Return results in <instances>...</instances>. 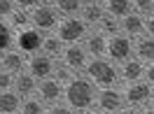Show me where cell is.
I'll list each match as a JSON object with an SVG mask.
<instances>
[{
    "label": "cell",
    "mask_w": 154,
    "mask_h": 114,
    "mask_svg": "<svg viewBox=\"0 0 154 114\" xmlns=\"http://www.w3.org/2000/svg\"><path fill=\"white\" fill-rule=\"evenodd\" d=\"M42 54H47V56L56 58L63 54V42L56 38V35H47V38H42V47H40Z\"/></svg>",
    "instance_id": "7402d4cb"
},
{
    "label": "cell",
    "mask_w": 154,
    "mask_h": 114,
    "mask_svg": "<svg viewBox=\"0 0 154 114\" xmlns=\"http://www.w3.org/2000/svg\"><path fill=\"white\" fill-rule=\"evenodd\" d=\"M0 70H2V58H0Z\"/></svg>",
    "instance_id": "74e56055"
},
{
    "label": "cell",
    "mask_w": 154,
    "mask_h": 114,
    "mask_svg": "<svg viewBox=\"0 0 154 114\" xmlns=\"http://www.w3.org/2000/svg\"><path fill=\"white\" fill-rule=\"evenodd\" d=\"M87 23L77 16H66V19L58 21L56 28V38L63 42V44H79V40L87 38Z\"/></svg>",
    "instance_id": "3957f363"
},
{
    "label": "cell",
    "mask_w": 154,
    "mask_h": 114,
    "mask_svg": "<svg viewBox=\"0 0 154 114\" xmlns=\"http://www.w3.org/2000/svg\"><path fill=\"white\" fill-rule=\"evenodd\" d=\"M105 56L110 58L115 65H117V63L128 61V58L133 56V42H131V38L124 35V33L107 38V51H105Z\"/></svg>",
    "instance_id": "8992f818"
},
{
    "label": "cell",
    "mask_w": 154,
    "mask_h": 114,
    "mask_svg": "<svg viewBox=\"0 0 154 114\" xmlns=\"http://www.w3.org/2000/svg\"><path fill=\"white\" fill-rule=\"evenodd\" d=\"M133 2V7L138 10V14H152L154 12V0H131Z\"/></svg>",
    "instance_id": "83f0119b"
},
{
    "label": "cell",
    "mask_w": 154,
    "mask_h": 114,
    "mask_svg": "<svg viewBox=\"0 0 154 114\" xmlns=\"http://www.w3.org/2000/svg\"><path fill=\"white\" fill-rule=\"evenodd\" d=\"M54 61H51V56H47V54H33V56H28V65H26V70H28L30 75L35 77L38 82H42V79H47V77H54Z\"/></svg>",
    "instance_id": "ba28073f"
},
{
    "label": "cell",
    "mask_w": 154,
    "mask_h": 114,
    "mask_svg": "<svg viewBox=\"0 0 154 114\" xmlns=\"http://www.w3.org/2000/svg\"><path fill=\"white\" fill-rule=\"evenodd\" d=\"M122 95H124V105H128V107H143V105H147L149 100H152L154 95V88L149 82H131V84H126V88L122 91Z\"/></svg>",
    "instance_id": "5b68a950"
},
{
    "label": "cell",
    "mask_w": 154,
    "mask_h": 114,
    "mask_svg": "<svg viewBox=\"0 0 154 114\" xmlns=\"http://www.w3.org/2000/svg\"><path fill=\"white\" fill-rule=\"evenodd\" d=\"M21 114H47V105L40 98H26L21 100Z\"/></svg>",
    "instance_id": "484cf974"
},
{
    "label": "cell",
    "mask_w": 154,
    "mask_h": 114,
    "mask_svg": "<svg viewBox=\"0 0 154 114\" xmlns=\"http://www.w3.org/2000/svg\"><path fill=\"white\" fill-rule=\"evenodd\" d=\"M47 114H79L77 112V110H72V107H68V105H51V107H49L47 110Z\"/></svg>",
    "instance_id": "4dcf8cb0"
},
{
    "label": "cell",
    "mask_w": 154,
    "mask_h": 114,
    "mask_svg": "<svg viewBox=\"0 0 154 114\" xmlns=\"http://www.w3.org/2000/svg\"><path fill=\"white\" fill-rule=\"evenodd\" d=\"M84 51L94 58H103L107 51V38L98 30V33H87L84 38Z\"/></svg>",
    "instance_id": "9a60e30c"
},
{
    "label": "cell",
    "mask_w": 154,
    "mask_h": 114,
    "mask_svg": "<svg viewBox=\"0 0 154 114\" xmlns=\"http://www.w3.org/2000/svg\"><path fill=\"white\" fill-rule=\"evenodd\" d=\"M145 77H147V82H149V84H154V61L147 65V70H145Z\"/></svg>",
    "instance_id": "836d02e7"
},
{
    "label": "cell",
    "mask_w": 154,
    "mask_h": 114,
    "mask_svg": "<svg viewBox=\"0 0 154 114\" xmlns=\"http://www.w3.org/2000/svg\"><path fill=\"white\" fill-rule=\"evenodd\" d=\"M145 35H149L154 40V12L145 16Z\"/></svg>",
    "instance_id": "1f68e13d"
},
{
    "label": "cell",
    "mask_w": 154,
    "mask_h": 114,
    "mask_svg": "<svg viewBox=\"0 0 154 114\" xmlns=\"http://www.w3.org/2000/svg\"><path fill=\"white\" fill-rule=\"evenodd\" d=\"M122 33L128 38H140L145 35V16L138 12H131L122 19Z\"/></svg>",
    "instance_id": "e0dca14e"
},
{
    "label": "cell",
    "mask_w": 154,
    "mask_h": 114,
    "mask_svg": "<svg viewBox=\"0 0 154 114\" xmlns=\"http://www.w3.org/2000/svg\"><path fill=\"white\" fill-rule=\"evenodd\" d=\"M17 44H19V51L21 54H38L40 47H42V35H40V30H35L33 26L26 30H19V35H17Z\"/></svg>",
    "instance_id": "30bf717a"
},
{
    "label": "cell",
    "mask_w": 154,
    "mask_h": 114,
    "mask_svg": "<svg viewBox=\"0 0 154 114\" xmlns=\"http://www.w3.org/2000/svg\"><path fill=\"white\" fill-rule=\"evenodd\" d=\"M145 77V63H140L138 58H128L122 63V70H119V79H124L126 84L131 82H140Z\"/></svg>",
    "instance_id": "2e32d148"
},
{
    "label": "cell",
    "mask_w": 154,
    "mask_h": 114,
    "mask_svg": "<svg viewBox=\"0 0 154 114\" xmlns=\"http://www.w3.org/2000/svg\"><path fill=\"white\" fill-rule=\"evenodd\" d=\"M56 0H40V5H54Z\"/></svg>",
    "instance_id": "8d00e7d4"
},
{
    "label": "cell",
    "mask_w": 154,
    "mask_h": 114,
    "mask_svg": "<svg viewBox=\"0 0 154 114\" xmlns=\"http://www.w3.org/2000/svg\"><path fill=\"white\" fill-rule=\"evenodd\" d=\"M0 58H2V70H5V72H10V75H14V77L21 75V72H26V65H28V56H26V54L10 49V51H5Z\"/></svg>",
    "instance_id": "7c38bea8"
},
{
    "label": "cell",
    "mask_w": 154,
    "mask_h": 114,
    "mask_svg": "<svg viewBox=\"0 0 154 114\" xmlns=\"http://www.w3.org/2000/svg\"><path fill=\"white\" fill-rule=\"evenodd\" d=\"M54 77H56L61 84H68V82H72L75 79V70L72 68H68L63 61L61 63H56V68H54Z\"/></svg>",
    "instance_id": "4316f807"
},
{
    "label": "cell",
    "mask_w": 154,
    "mask_h": 114,
    "mask_svg": "<svg viewBox=\"0 0 154 114\" xmlns=\"http://www.w3.org/2000/svg\"><path fill=\"white\" fill-rule=\"evenodd\" d=\"M21 110V98L14 88L0 91V114H17Z\"/></svg>",
    "instance_id": "d6986e66"
},
{
    "label": "cell",
    "mask_w": 154,
    "mask_h": 114,
    "mask_svg": "<svg viewBox=\"0 0 154 114\" xmlns=\"http://www.w3.org/2000/svg\"><path fill=\"white\" fill-rule=\"evenodd\" d=\"M63 86L56 77H47V79H42V82H38V98L42 100L45 105H58L61 100H63Z\"/></svg>",
    "instance_id": "52a82bcc"
},
{
    "label": "cell",
    "mask_w": 154,
    "mask_h": 114,
    "mask_svg": "<svg viewBox=\"0 0 154 114\" xmlns=\"http://www.w3.org/2000/svg\"><path fill=\"white\" fill-rule=\"evenodd\" d=\"M140 114H154V105H145V112H140Z\"/></svg>",
    "instance_id": "d590c367"
},
{
    "label": "cell",
    "mask_w": 154,
    "mask_h": 114,
    "mask_svg": "<svg viewBox=\"0 0 154 114\" xmlns=\"http://www.w3.org/2000/svg\"><path fill=\"white\" fill-rule=\"evenodd\" d=\"M14 10H17L14 0H0V19H10Z\"/></svg>",
    "instance_id": "f1b7e54d"
},
{
    "label": "cell",
    "mask_w": 154,
    "mask_h": 114,
    "mask_svg": "<svg viewBox=\"0 0 154 114\" xmlns=\"http://www.w3.org/2000/svg\"><path fill=\"white\" fill-rule=\"evenodd\" d=\"M115 114H140V112H138L135 107H128V105H124V107H122L119 112H115Z\"/></svg>",
    "instance_id": "e575fe53"
},
{
    "label": "cell",
    "mask_w": 154,
    "mask_h": 114,
    "mask_svg": "<svg viewBox=\"0 0 154 114\" xmlns=\"http://www.w3.org/2000/svg\"><path fill=\"white\" fill-rule=\"evenodd\" d=\"M14 42H17V38H14V28H12L5 19H0V54L10 51Z\"/></svg>",
    "instance_id": "44dd1931"
},
{
    "label": "cell",
    "mask_w": 154,
    "mask_h": 114,
    "mask_svg": "<svg viewBox=\"0 0 154 114\" xmlns=\"http://www.w3.org/2000/svg\"><path fill=\"white\" fill-rule=\"evenodd\" d=\"M98 26H100V33H103L105 38H112V35H119V33H122V21L115 19V16H110V14H105Z\"/></svg>",
    "instance_id": "d4e9b609"
},
{
    "label": "cell",
    "mask_w": 154,
    "mask_h": 114,
    "mask_svg": "<svg viewBox=\"0 0 154 114\" xmlns=\"http://www.w3.org/2000/svg\"><path fill=\"white\" fill-rule=\"evenodd\" d=\"M58 10L54 5H38L30 10V26L40 33H49V30L58 28Z\"/></svg>",
    "instance_id": "277c9868"
},
{
    "label": "cell",
    "mask_w": 154,
    "mask_h": 114,
    "mask_svg": "<svg viewBox=\"0 0 154 114\" xmlns=\"http://www.w3.org/2000/svg\"><path fill=\"white\" fill-rule=\"evenodd\" d=\"M10 26L14 30H26L30 28V12L28 10H17L12 12V16H10Z\"/></svg>",
    "instance_id": "cb8c5ba5"
},
{
    "label": "cell",
    "mask_w": 154,
    "mask_h": 114,
    "mask_svg": "<svg viewBox=\"0 0 154 114\" xmlns=\"http://www.w3.org/2000/svg\"><path fill=\"white\" fill-rule=\"evenodd\" d=\"M98 88L94 82H89L87 77H75L72 82L63 86V100L68 107H72L77 112H89L96 105Z\"/></svg>",
    "instance_id": "6da1fadb"
},
{
    "label": "cell",
    "mask_w": 154,
    "mask_h": 114,
    "mask_svg": "<svg viewBox=\"0 0 154 114\" xmlns=\"http://www.w3.org/2000/svg\"><path fill=\"white\" fill-rule=\"evenodd\" d=\"M84 72H87L89 82L96 84V88H115L117 82H119V70H117V65L112 61H105V58L89 61L87 68H84Z\"/></svg>",
    "instance_id": "7a4b0ae2"
},
{
    "label": "cell",
    "mask_w": 154,
    "mask_h": 114,
    "mask_svg": "<svg viewBox=\"0 0 154 114\" xmlns=\"http://www.w3.org/2000/svg\"><path fill=\"white\" fill-rule=\"evenodd\" d=\"M152 100H154V95H152Z\"/></svg>",
    "instance_id": "f35d334b"
},
{
    "label": "cell",
    "mask_w": 154,
    "mask_h": 114,
    "mask_svg": "<svg viewBox=\"0 0 154 114\" xmlns=\"http://www.w3.org/2000/svg\"><path fill=\"white\" fill-rule=\"evenodd\" d=\"M14 5H17L19 10H33V7L40 5V0H14Z\"/></svg>",
    "instance_id": "d6a6232c"
},
{
    "label": "cell",
    "mask_w": 154,
    "mask_h": 114,
    "mask_svg": "<svg viewBox=\"0 0 154 114\" xmlns=\"http://www.w3.org/2000/svg\"><path fill=\"white\" fill-rule=\"evenodd\" d=\"M96 107L105 114H115L124 107V95L117 88H100L96 95Z\"/></svg>",
    "instance_id": "9c48e42d"
},
{
    "label": "cell",
    "mask_w": 154,
    "mask_h": 114,
    "mask_svg": "<svg viewBox=\"0 0 154 114\" xmlns=\"http://www.w3.org/2000/svg\"><path fill=\"white\" fill-rule=\"evenodd\" d=\"M103 7H105V14L115 16V19H124L126 14L133 12V2L131 0H105Z\"/></svg>",
    "instance_id": "ffe728a7"
},
{
    "label": "cell",
    "mask_w": 154,
    "mask_h": 114,
    "mask_svg": "<svg viewBox=\"0 0 154 114\" xmlns=\"http://www.w3.org/2000/svg\"><path fill=\"white\" fill-rule=\"evenodd\" d=\"M103 16H105L103 2H98V0H84V5H82V10H79V19L84 21L87 26H96V23H100Z\"/></svg>",
    "instance_id": "5bb4252c"
},
{
    "label": "cell",
    "mask_w": 154,
    "mask_h": 114,
    "mask_svg": "<svg viewBox=\"0 0 154 114\" xmlns=\"http://www.w3.org/2000/svg\"><path fill=\"white\" fill-rule=\"evenodd\" d=\"M17 95H19L21 100H26V98H33V95L38 93V79L30 75L28 70L26 72H21V75L14 77V86H12Z\"/></svg>",
    "instance_id": "4fadbf2b"
},
{
    "label": "cell",
    "mask_w": 154,
    "mask_h": 114,
    "mask_svg": "<svg viewBox=\"0 0 154 114\" xmlns=\"http://www.w3.org/2000/svg\"><path fill=\"white\" fill-rule=\"evenodd\" d=\"M12 86H14V75L0 70V91H10Z\"/></svg>",
    "instance_id": "f546056e"
},
{
    "label": "cell",
    "mask_w": 154,
    "mask_h": 114,
    "mask_svg": "<svg viewBox=\"0 0 154 114\" xmlns=\"http://www.w3.org/2000/svg\"><path fill=\"white\" fill-rule=\"evenodd\" d=\"M82 5H84V0H56V2H54V7L58 10V14H63V16H75V14H79Z\"/></svg>",
    "instance_id": "603a6c76"
},
{
    "label": "cell",
    "mask_w": 154,
    "mask_h": 114,
    "mask_svg": "<svg viewBox=\"0 0 154 114\" xmlns=\"http://www.w3.org/2000/svg\"><path fill=\"white\" fill-rule=\"evenodd\" d=\"M87 51H84V47H79V44H66L63 47V54H61V58H63V63H66L68 68H72L75 72H79V70H84L87 68Z\"/></svg>",
    "instance_id": "8fae6325"
},
{
    "label": "cell",
    "mask_w": 154,
    "mask_h": 114,
    "mask_svg": "<svg viewBox=\"0 0 154 114\" xmlns=\"http://www.w3.org/2000/svg\"><path fill=\"white\" fill-rule=\"evenodd\" d=\"M133 54L140 63H152L154 61V40L149 35H140L133 44Z\"/></svg>",
    "instance_id": "ac0fdd59"
}]
</instances>
